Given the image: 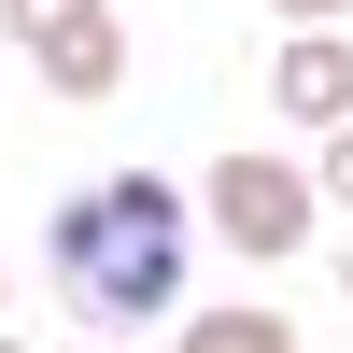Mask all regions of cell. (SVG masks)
Masks as SVG:
<instances>
[{"instance_id":"2","label":"cell","mask_w":353,"mask_h":353,"mask_svg":"<svg viewBox=\"0 0 353 353\" xmlns=\"http://www.w3.org/2000/svg\"><path fill=\"white\" fill-rule=\"evenodd\" d=\"M198 226H212L241 269H297L325 198H311V156H198Z\"/></svg>"},{"instance_id":"5","label":"cell","mask_w":353,"mask_h":353,"mask_svg":"<svg viewBox=\"0 0 353 353\" xmlns=\"http://www.w3.org/2000/svg\"><path fill=\"white\" fill-rule=\"evenodd\" d=\"M170 353H297V325H283L269 297H212V311L170 325Z\"/></svg>"},{"instance_id":"9","label":"cell","mask_w":353,"mask_h":353,"mask_svg":"<svg viewBox=\"0 0 353 353\" xmlns=\"http://www.w3.org/2000/svg\"><path fill=\"white\" fill-rule=\"evenodd\" d=\"M339 297H353V226H339Z\"/></svg>"},{"instance_id":"6","label":"cell","mask_w":353,"mask_h":353,"mask_svg":"<svg viewBox=\"0 0 353 353\" xmlns=\"http://www.w3.org/2000/svg\"><path fill=\"white\" fill-rule=\"evenodd\" d=\"M99 14H113V0H0V28H14L28 57H57V43H85Z\"/></svg>"},{"instance_id":"7","label":"cell","mask_w":353,"mask_h":353,"mask_svg":"<svg viewBox=\"0 0 353 353\" xmlns=\"http://www.w3.org/2000/svg\"><path fill=\"white\" fill-rule=\"evenodd\" d=\"M311 198L353 226V128H325V141H311Z\"/></svg>"},{"instance_id":"4","label":"cell","mask_w":353,"mask_h":353,"mask_svg":"<svg viewBox=\"0 0 353 353\" xmlns=\"http://www.w3.org/2000/svg\"><path fill=\"white\" fill-rule=\"evenodd\" d=\"M43 71V99H71V113H99V99H128V14H99L85 43H57V57H28Z\"/></svg>"},{"instance_id":"11","label":"cell","mask_w":353,"mask_h":353,"mask_svg":"<svg viewBox=\"0 0 353 353\" xmlns=\"http://www.w3.org/2000/svg\"><path fill=\"white\" fill-rule=\"evenodd\" d=\"M0 311H14V269H0Z\"/></svg>"},{"instance_id":"12","label":"cell","mask_w":353,"mask_h":353,"mask_svg":"<svg viewBox=\"0 0 353 353\" xmlns=\"http://www.w3.org/2000/svg\"><path fill=\"white\" fill-rule=\"evenodd\" d=\"M0 353H28V339H14V325H0Z\"/></svg>"},{"instance_id":"8","label":"cell","mask_w":353,"mask_h":353,"mask_svg":"<svg viewBox=\"0 0 353 353\" xmlns=\"http://www.w3.org/2000/svg\"><path fill=\"white\" fill-rule=\"evenodd\" d=\"M269 28H353V0H269Z\"/></svg>"},{"instance_id":"1","label":"cell","mask_w":353,"mask_h":353,"mask_svg":"<svg viewBox=\"0 0 353 353\" xmlns=\"http://www.w3.org/2000/svg\"><path fill=\"white\" fill-rule=\"evenodd\" d=\"M43 254H57V297H71L85 339H128V325H184V254H198V212L170 170H99L43 212Z\"/></svg>"},{"instance_id":"3","label":"cell","mask_w":353,"mask_h":353,"mask_svg":"<svg viewBox=\"0 0 353 353\" xmlns=\"http://www.w3.org/2000/svg\"><path fill=\"white\" fill-rule=\"evenodd\" d=\"M269 113L297 141L353 128V43H339V28H283V43H269Z\"/></svg>"},{"instance_id":"10","label":"cell","mask_w":353,"mask_h":353,"mask_svg":"<svg viewBox=\"0 0 353 353\" xmlns=\"http://www.w3.org/2000/svg\"><path fill=\"white\" fill-rule=\"evenodd\" d=\"M71 353H128V339H85V325H71Z\"/></svg>"}]
</instances>
